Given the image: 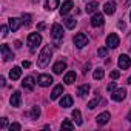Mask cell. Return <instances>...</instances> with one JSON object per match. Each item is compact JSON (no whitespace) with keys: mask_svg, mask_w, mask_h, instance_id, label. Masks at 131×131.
Returning a JSON list of instances; mask_svg holds the SVG:
<instances>
[{"mask_svg":"<svg viewBox=\"0 0 131 131\" xmlns=\"http://www.w3.org/2000/svg\"><path fill=\"white\" fill-rule=\"evenodd\" d=\"M11 28H8L6 25H2V37H6L8 36V31H9Z\"/></svg>","mask_w":131,"mask_h":131,"instance_id":"obj_34","label":"cell"},{"mask_svg":"<svg viewBox=\"0 0 131 131\" xmlns=\"http://www.w3.org/2000/svg\"><path fill=\"white\" fill-rule=\"evenodd\" d=\"M9 102H11V105L13 106H20L22 105V94L19 93V91H14L13 93V96H11V99H9Z\"/></svg>","mask_w":131,"mask_h":131,"instance_id":"obj_15","label":"cell"},{"mask_svg":"<svg viewBox=\"0 0 131 131\" xmlns=\"http://www.w3.org/2000/svg\"><path fill=\"white\" fill-rule=\"evenodd\" d=\"M73 117H74V120H76V123H77V125H82V122H83V120H82V114H80V111H79V110H74V111H73Z\"/></svg>","mask_w":131,"mask_h":131,"instance_id":"obj_28","label":"cell"},{"mask_svg":"<svg viewBox=\"0 0 131 131\" xmlns=\"http://www.w3.org/2000/svg\"><path fill=\"white\" fill-rule=\"evenodd\" d=\"M22 86H23L26 91H34V86H36L34 77H32V76H28V77H25V80L22 82Z\"/></svg>","mask_w":131,"mask_h":131,"instance_id":"obj_10","label":"cell"},{"mask_svg":"<svg viewBox=\"0 0 131 131\" xmlns=\"http://www.w3.org/2000/svg\"><path fill=\"white\" fill-rule=\"evenodd\" d=\"M97 54H99V57H106L108 56V48H99Z\"/></svg>","mask_w":131,"mask_h":131,"instance_id":"obj_32","label":"cell"},{"mask_svg":"<svg viewBox=\"0 0 131 131\" xmlns=\"http://www.w3.org/2000/svg\"><path fill=\"white\" fill-rule=\"evenodd\" d=\"M88 93H90V85H88V83L80 85V86H79V90H77V94H79V97H82V99H83Z\"/></svg>","mask_w":131,"mask_h":131,"instance_id":"obj_23","label":"cell"},{"mask_svg":"<svg viewBox=\"0 0 131 131\" xmlns=\"http://www.w3.org/2000/svg\"><path fill=\"white\" fill-rule=\"evenodd\" d=\"M20 76H22V68H20V67H14V68L9 71V77H11L13 80L20 79Z\"/></svg>","mask_w":131,"mask_h":131,"instance_id":"obj_21","label":"cell"},{"mask_svg":"<svg viewBox=\"0 0 131 131\" xmlns=\"http://www.w3.org/2000/svg\"><path fill=\"white\" fill-rule=\"evenodd\" d=\"M59 0H46V3H45V9L46 11H54L56 8H59Z\"/></svg>","mask_w":131,"mask_h":131,"instance_id":"obj_19","label":"cell"},{"mask_svg":"<svg viewBox=\"0 0 131 131\" xmlns=\"http://www.w3.org/2000/svg\"><path fill=\"white\" fill-rule=\"evenodd\" d=\"M91 25H93L94 28H99V26H102V25H103V14H100V13H96V14L91 17Z\"/></svg>","mask_w":131,"mask_h":131,"instance_id":"obj_11","label":"cell"},{"mask_svg":"<svg viewBox=\"0 0 131 131\" xmlns=\"http://www.w3.org/2000/svg\"><path fill=\"white\" fill-rule=\"evenodd\" d=\"M119 43H120V40H119V36L117 34H110L108 37H106V46L108 48H111V49H114V48H117L119 46Z\"/></svg>","mask_w":131,"mask_h":131,"instance_id":"obj_6","label":"cell"},{"mask_svg":"<svg viewBox=\"0 0 131 131\" xmlns=\"http://www.w3.org/2000/svg\"><path fill=\"white\" fill-rule=\"evenodd\" d=\"M2 57H3V60H5V62H9V60H13V59H14V54H13V51L9 49V46H8L6 43H3V45H2Z\"/></svg>","mask_w":131,"mask_h":131,"instance_id":"obj_7","label":"cell"},{"mask_svg":"<svg viewBox=\"0 0 131 131\" xmlns=\"http://www.w3.org/2000/svg\"><path fill=\"white\" fill-rule=\"evenodd\" d=\"M43 28H45V23H39V26H37V29H39V31H42Z\"/></svg>","mask_w":131,"mask_h":131,"instance_id":"obj_41","label":"cell"},{"mask_svg":"<svg viewBox=\"0 0 131 131\" xmlns=\"http://www.w3.org/2000/svg\"><path fill=\"white\" fill-rule=\"evenodd\" d=\"M51 56H52V48L49 46V45H46L42 51H40V54H39V57H37V65H39V68H46L48 65H49V60H51Z\"/></svg>","mask_w":131,"mask_h":131,"instance_id":"obj_1","label":"cell"},{"mask_svg":"<svg viewBox=\"0 0 131 131\" xmlns=\"http://www.w3.org/2000/svg\"><path fill=\"white\" fill-rule=\"evenodd\" d=\"M29 116H31V119H34V120H36V119H39V117H40V106H37V105H36V106H32V108H31Z\"/></svg>","mask_w":131,"mask_h":131,"instance_id":"obj_26","label":"cell"},{"mask_svg":"<svg viewBox=\"0 0 131 131\" xmlns=\"http://www.w3.org/2000/svg\"><path fill=\"white\" fill-rule=\"evenodd\" d=\"M60 106H62V108H70V106H73V97H71L70 94L63 96V97L60 99Z\"/></svg>","mask_w":131,"mask_h":131,"instance_id":"obj_18","label":"cell"},{"mask_svg":"<svg viewBox=\"0 0 131 131\" xmlns=\"http://www.w3.org/2000/svg\"><path fill=\"white\" fill-rule=\"evenodd\" d=\"M20 23H22L20 19H17V17H11V19H9V28H11V31H13V32L17 31L19 26H20Z\"/></svg>","mask_w":131,"mask_h":131,"instance_id":"obj_20","label":"cell"},{"mask_svg":"<svg viewBox=\"0 0 131 131\" xmlns=\"http://www.w3.org/2000/svg\"><path fill=\"white\" fill-rule=\"evenodd\" d=\"M20 128H22L20 123H16V122L9 125V131H20Z\"/></svg>","mask_w":131,"mask_h":131,"instance_id":"obj_33","label":"cell"},{"mask_svg":"<svg viewBox=\"0 0 131 131\" xmlns=\"http://www.w3.org/2000/svg\"><path fill=\"white\" fill-rule=\"evenodd\" d=\"M51 37L54 39L56 46H59L60 40L63 39V29H62V26H60L59 23H54V25H52V28H51Z\"/></svg>","mask_w":131,"mask_h":131,"instance_id":"obj_2","label":"cell"},{"mask_svg":"<svg viewBox=\"0 0 131 131\" xmlns=\"http://www.w3.org/2000/svg\"><path fill=\"white\" fill-rule=\"evenodd\" d=\"M129 20H131V13H129Z\"/></svg>","mask_w":131,"mask_h":131,"instance_id":"obj_46","label":"cell"},{"mask_svg":"<svg viewBox=\"0 0 131 131\" xmlns=\"http://www.w3.org/2000/svg\"><path fill=\"white\" fill-rule=\"evenodd\" d=\"M65 70H67V63H65L63 60H60V62L54 63V67H52V71H54V74H62Z\"/></svg>","mask_w":131,"mask_h":131,"instance_id":"obj_16","label":"cell"},{"mask_svg":"<svg viewBox=\"0 0 131 131\" xmlns=\"http://www.w3.org/2000/svg\"><path fill=\"white\" fill-rule=\"evenodd\" d=\"M37 83H39L40 86H49V85L52 83V77H51L49 74H40L39 79H37Z\"/></svg>","mask_w":131,"mask_h":131,"instance_id":"obj_9","label":"cell"},{"mask_svg":"<svg viewBox=\"0 0 131 131\" xmlns=\"http://www.w3.org/2000/svg\"><path fill=\"white\" fill-rule=\"evenodd\" d=\"M117 65H119V68H120V70H128V68L131 67V57H129V56H126V54L119 56Z\"/></svg>","mask_w":131,"mask_h":131,"instance_id":"obj_5","label":"cell"},{"mask_svg":"<svg viewBox=\"0 0 131 131\" xmlns=\"http://www.w3.org/2000/svg\"><path fill=\"white\" fill-rule=\"evenodd\" d=\"M103 76H105V73H103V70H102V68H96V70H94V74H93V77H94L96 80H100V79H103Z\"/></svg>","mask_w":131,"mask_h":131,"instance_id":"obj_27","label":"cell"},{"mask_svg":"<svg viewBox=\"0 0 131 131\" xmlns=\"http://www.w3.org/2000/svg\"><path fill=\"white\" fill-rule=\"evenodd\" d=\"M125 5L128 6V5H131V0H126V2H125Z\"/></svg>","mask_w":131,"mask_h":131,"instance_id":"obj_43","label":"cell"},{"mask_svg":"<svg viewBox=\"0 0 131 131\" xmlns=\"http://www.w3.org/2000/svg\"><path fill=\"white\" fill-rule=\"evenodd\" d=\"M125 97H126V90H125V88H120V90H116V91L111 93V99L116 100V102H120V100H123Z\"/></svg>","mask_w":131,"mask_h":131,"instance_id":"obj_8","label":"cell"},{"mask_svg":"<svg viewBox=\"0 0 131 131\" xmlns=\"http://www.w3.org/2000/svg\"><path fill=\"white\" fill-rule=\"evenodd\" d=\"M76 79H77V74L74 71H68L67 74H65V77H63V82L67 85H73L76 82Z\"/></svg>","mask_w":131,"mask_h":131,"instance_id":"obj_17","label":"cell"},{"mask_svg":"<svg viewBox=\"0 0 131 131\" xmlns=\"http://www.w3.org/2000/svg\"><path fill=\"white\" fill-rule=\"evenodd\" d=\"M22 23L25 26H29V23H31V14H23L22 16Z\"/></svg>","mask_w":131,"mask_h":131,"instance_id":"obj_31","label":"cell"},{"mask_svg":"<svg viewBox=\"0 0 131 131\" xmlns=\"http://www.w3.org/2000/svg\"><path fill=\"white\" fill-rule=\"evenodd\" d=\"M22 67H23V68H29V67H31V63H29L28 60H23V62H22Z\"/></svg>","mask_w":131,"mask_h":131,"instance_id":"obj_39","label":"cell"},{"mask_svg":"<svg viewBox=\"0 0 131 131\" xmlns=\"http://www.w3.org/2000/svg\"><path fill=\"white\" fill-rule=\"evenodd\" d=\"M74 8V3L71 2V0H67V2H63L62 3V8H60V14L62 16H67L71 9Z\"/></svg>","mask_w":131,"mask_h":131,"instance_id":"obj_14","label":"cell"},{"mask_svg":"<svg viewBox=\"0 0 131 131\" xmlns=\"http://www.w3.org/2000/svg\"><path fill=\"white\" fill-rule=\"evenodd\" d=\"M90 68H91V63H86L85 67H83V74H86V73L90 71Z\"/></svg>","mask_w":131,"mask_h":131,"instance_id":"obj_38","label":"cell"},{"mask_svg":"<svg viewBox=\"0 0 131 131\" xmlns=\"http://www.w3.org/2000/svg\"><path fill=\"white\" fill-rule=\"evenodd\" d=\"M0 83H2V86H5V85H6V82H5V77H0Z\"/></svg>","mask_w":131,"mask_h":131,"instance_id":"obj_42","label":"cell"},{"mask_svg":"<svg viewBox=\"0 0 131 131\" xmlns=\"http://www.w3.org/2000/svg\"><path fill=\"white\" fill-rule=\"evenodd\" d=\"M103 13L108 14V16H113L116 13V2H113V0H110V2H106L103 5Z\"/></svg>","mask_w":131,"mask_h":131,"instance_id":"obj_13","label":"cell"},{"mask_svg":"<svg viewBox=\"0 0 131 131\" xmlns=\"http://www.w3.org/2000/svg\"><path fill=\"white\" fill-rule=\"evenodd\" d=\"M40 43H42V36H40L39 32H31V34L28 36V45H29L31 49H34V48L39 46Z\"/></svg>","mask_w":131,"mask_h":131,"instance_id":"obj_3","label":"cell"},{"mask_svg":"<svg viewBox=\"0 0 131 131\" xmlns=\"http://www.w3.org/2000/svg\"><path fill=\"white\" fill-rule=\"evenodd\" d=\"M14 45H16V48H22V42H20V40H16Z\"/></svg>","mask_w":131,"mask_h":131,"instance_id":"obj_40","label":"cell"},{"mask_svg":"<svg viewBox=\"0 0 131 131\" xmlns=\"http://www.w3.org/2000/svg\"><path fill=\"white\" fill-rule=\"evenodd\" d=\"M110 119H111L110 113H108V111H103V113H100V114L96 117V122H97V125H105V123L110 122Z\"/></svg>","mask_w":131,"mask_h":131,"instance_id":"obj_12","label":"cell"},{"mask_svg":"<svg viewBox=\"0 0 131 131\" xmlns=\"http://www.w3.org/2000/svg\"><path fill=\"white\" fill-rule=\"evenodd\" d=\"M99 8V2H90L86 3V13H96V9Z\"/></svg>","mask_w":131,"mask_h":131,"instance_id":"obj_25","label":"cell"},{"mask_svg":"<svg viewBox=\"0 0 131 131\" xmlns=\"http://www.w3.org/2000/svg\"><path fill=\"white\" fill-rule=\"evenodd\" d=\"M99 102H100V97H99V93H97V96H96L90 103H88V108H90V110H94V108L97 106V103H99Z\"/></svg>","mask_w":131,"mask_h":131,"instance_id":"obj_29","label":"cell"},{"mask_svg":"<svg viewBox=\"0 0 131 131\" xmlns=\"http://www.w3.org/2000/svg\"><path fill=\"white\" fill-rule=\"evenodd\" d=\"M88 43H90V40H88V37H86L83 32H79V34L74 36V45H76L77 48H83V46H86Z\"/></svg>","mask_w":131,"mask_h":131,"instance_id":"obj_4","label":"cell"},{"mask_svg":"<svg viewBox=\"0 0 131 131\" xmlns=\"http://www.w3.org/2000/svg\"><path fill=\"white\" fill-rule=\"evenodd\" d=\"M62 128H65V129H74V123L71 122V120H63L62 122Z\"/></svg>","mask_w":131,"mask_h":131,"instance_id":"obj_30","label":"cell"},{"mask_svg":"<svg viewBox=\"0 0 131 131\" xmlns=\"http://www.w3.org/2000/svg\"><path fill=\"white\" fill-rule=\"evenodd\" d=\"M128 83H131V77H129V79H128Z\"/></svg>","mask_w":131,"mask_h":131,"instance_id":"obj_45","label":"cell"},{"mask_svg":"<svg viewBox=\"0 0 131 131\" xmlns=\"http://www.w3.org/2000/svg\"><path fill=\"white\" fill-rule=\"evenodd\" d=\"M119 76H120V73H119V71H111V73H110V79H113V80L119 79Z\"/></svg>","mask_w":131,"mask_h":131,"instance_id":"obj_35","label":"cell"},{"mask_svg":"<svg viewBox=\"0 0 131 131\" xmlns=\"http://www.w3.org/2000/svg\"><path fill=\"white\" fill-rule=\"evenodd\" d=\"M106 90H108L110 93H113V91H116V82H111V83H108V86H106Z\"/></svg>","mask_w":131,"mask_h":131,"instance_id":"obj_36","label":"cell"},{"mask_svg":"<svg viewBox=\"0 0 131 131\" xmlns=\"http://www.w3.org/2000/svg\"><path fill=\"white\" fill-rule=\"evenodd\" d=\"M6 126H8V119H6V117H3V119H2V123H0V128L5 129Z\"/></svg>","mask_w":131,"mask_h":131,"instance_id":"obj_37","label":"cell"},{"mask_svg":"<svg viewBox=\"0 0 131 131\" xmlns=\"http://www.w3.org/2000/svg\"><path fill=\"white\" fill-rule=\"evenodd\" d=\"M62 94H63V86H62V85H57V86H54V90H52V93H51V99L56 100V99H59Z\"/></svg>","mask_w":131,"mask_h":131,"instance_id":"obj_22","label":"cell"},{"mask_svg":"<svg viewBox=\"0 0 131 131\" xmlns=\"http://www.w3.org/2000/svg\"><path fill=\"white\" fill-rule=\"evenodd\" d=\"M65 25H67L68 29H74V26L77 25V20L74 17H67V19H65Z\"/></svg>","mask_w":131,"mask_h":131,"instance_id":"obj_24","label":"cell"},{"mask_svg":"<svg viewBox=\"0 0 131 131\" xmlns=\"http://www.w3.org/2000/svg\"><path fill=\"white\" fill-rule=\"evenodd\" d=\"M128 120H129V122H131V113H129V114H128Z\"/></svg>","mask_w":131,"mask_h":131,"instance_id":"obj_44","label":"cell"}]
</instances>
